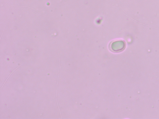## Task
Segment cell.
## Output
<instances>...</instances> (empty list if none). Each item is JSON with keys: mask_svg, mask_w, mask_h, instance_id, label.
Masks as SVG:
<instances>
[{"mask_svg": "<svg viewBox=\"0 0 159 119\" xmlns=\"http://www.w3.org/2000/svg\"><path fill=\"white\" fill-rule=\"evenodd\" d=\"M23 64H21L20 65H19L18 67H17V68H16V69H15L11 73V74L9 75L8 76V77L7 78V79L6 80V81H5V82H4V83H3L2 86V87L1 88H2V87H3V86L4 85L5 83H6V82L7 81V80L8 79V78H9V77H10V76L11 75V74L17 68H18L19 67H20V66H21V65H22Z\"/></svg>", "mask_w": 159, "mask_h": 119, "instance_id": "cell-2", "label": "cell"}, {"mask_svg": "<svg viewBox=\"0 0 159 119\" xmlns=\"http://www.w3.org/2000/svg\"><path fill=\"white\" fill-rule=\"evenodd\" d=\"M7 108L8 117V119H9V117H8V106L7 100Z\"/></svg>", "mask_w": 159, "mask_h": 119, "instance_id": "cell-3", "label": "cell"}, {"mask_svg": "<svg viewBox=\"0 0 159 119\" xmlns=\"http://www.w3.org/2000/svg\"><path fill=\"white\" fill-rule=\"evenodd\" d=\"M110 45L111 50L114 52H118L121 51L125 49L126 43L123 40H118L112 42Z\"/></svg>", "mask_w": 159, "mask_h": 119, "instance_id": "cell-1", "label": "cell"}, {"mask_svg": "<svg viewBox=\"0 0 159 119\" xmlns=\"http://www.w3.org/2000/svg\"><path fill=\"white\" fill-rule=\"evenodd\" d=\"M4 29L3 30V32H2V34L1 36L0 40H1V38H2V34H3V32H4Z\"/></svg>", "mask_w": 159, "mask_h": 119, "instance_id": "cell-4", "label": "cell"}]
</instances>
